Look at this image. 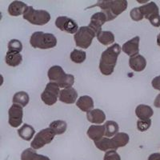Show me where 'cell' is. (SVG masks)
<instances>
[{"mask_svg":"<svg viewBox=\"0 0 160 160\" xmlns=\"http://www.w3.org/2000/svg\"><path fill=\"white\" fill-rule=\"evenodd\" d=\"M121 50L122 48L119 44L115 43L102 53L99 62V70L102 75L108 76L114 72Z\"/></svg>","mask_w":160,"mask_h":160,"instance_id":"obj_1","label":"cell"},{"mask_svg":"<svg viewBox=\"0 0 160 160\" xmlns=\"http://www.w3.org/2000/svg\"><path fill=\"white\" fill-rule=\"evenodd\" d=\"M98 7L108 18V21H111L121 15L128 8L127 0H100L91 8Z\"/></svg>","mask_w":160,"mask_h":160,"instance_id":"obj_2","label":"cell"},{"mask_svg":"<svg viewBox=\"0 0 160 160\" xmlns=\"http://www.w3.org/2000/svg\"><path fill=\"white\" fill-rule=\"evenodd\" d=\"M30 44L32 48L48 50L55 48L57 45V38L51 33L36 31L33 33L30 38Z\"/></svg>","mask_w":160,"mask_h":160,"instance_id":"obj_3","label":"cell"},{"mask_svg":"<svg viewBox=\"0 0 160 160\" xmlns=\"http://www.w3.org/2000/svg\"><path fill=\"white\" fill-rule=\"evenodd\" d=\"M23 18L33 25L43 26L49 22L51 15L48 11L44 10H35L31 6H28V9L23 14Z\"/></svg>","mask_w":160,"mask_h":160,"instance_id":"obj_4","label":"cell"},{"mask_svg":"<svg viewBox=\"0 0 160 160\" xmlns=\"http://www.w3.org/2000/svg\"><path fill=\"white\" fill-rule=\"evenodd\" d=\"M95 37H97L95 33L89 27H81L76 34L74 35L75 45L80 48L88 49L92 43Z\"/></svg>","mask_w":160,"mask_h":160,"instance_id":"obj_5","label":"cell"},{"mask_svg":"<svg viewBox=\"0 0 160 160\" xmlns=\"http://www.w3.org/2000/svg\"><path fill=\"white\" fill-rule=\"evenodd\" d=\"M55 133L51 128H45L39 131V132L35 135L34 139L31 143V148L35 150L40 149L43 148L44 146L47 144H49L52 142L55 136Z\"/></svg>","mask_w":160,"mask_h":160,"instance_id":"obj_6","label":"cell"},{"mask_svg":"<svg viewBox=\"0 0 160 160\" xmlns=\"http://www.w3.org/2000/svg\"><path fill=\"white\" fill-rule=\"evenodd\" d=\"M59 88L56 82H48L44 91L41 94V99L42 102L48 106H52L56 103L58 96H59Z\"/></svg>","mask_w":160,"mask_h":160,"instance_id":"obj_7","label":"cell"},{"mask_svg":"<svg viewBox=\"0 0 160 160\" xmlns=\"http://www.w3.org/2000/svg\"><path fill=\"white\" fill-rule=\"evenodd\" d=\"M56 28L69 34H76L78 31V26L75 20L67 16H59L55 20Z\"/></svg>","mask_w":160,"mask_h":160,"instance_id":"obj_8","label":"cell"},{"mask_svg":"<svg viewBox=\"0 0 160 160\" xmlns=\"http://www.w3.org/2000/svg\"><path fill=\"white\" fill-rule=\"evenodd\" d=\"M18 104H12L8 111V122L12 128H18L22 122L23 109Z\"/></svg>","mask_w":160,"mask_h":160,"instance_id":"obj_9","label":"cell"},{"mask_svg":"<svg viewBox=\"0 0 160 160\" xmlns=\"http://www.w3.org/2000/svg\"><path fill=\"white\" fill-rule=\"evenodd\" d=\"M106 22H108V18H107L105 14L102 11L96 12L91 16V21H90L88 27L95 33L96 36H98L100 33L102 31V26Z\"/></svg>","mask_w":160,"mask_h":160,"instance_id":"obj_10","label":"cell"},{"mask_svg":"<svg viewBox=\"0 0 160 160\" xmlns=\"http://www.w3.org/2000/svg\"><path fill=\"white\" fill-rule=\"evenodd\" d=\"M139 36H135L122 45V51L130 57L136 56L139 53Z\"/></svg>","mask_w":160,"mask_h":160,"instance_id":"obj_11","label":"cell"},{"mask_svg":"<svg viewBox=\"0 0 160 160\" xmlns=\"http://www.w3.org/2000/svg\"><path fill=\"white\" fill-rule=\"evenodd\" d=\"M78 98V92L76 90L73 88H66L60 91L58 100L60 102L67 104H73L76 102Z\"/></svg>","mask_w":160,"mask_h":160,"instance_id":"obj_12","label":"cell"},{"mask_svg":"<svg viewBox=\"0 0 160 160\" xmlns=\"http://www.w3.org/2000/svg\"><path fill=\"white\" fill-rule=\"evenodd\" d=\"M139 10L142 14L143 17L147 19L150 20L155 16L159 15V9L157 4L154 2H151L148 4L139 7Z\"/></svg>","mask_w":160,"mask_h":160,"instance_id":"obj_13","label":"cell"},{"mask_svg":"<svg viewBox=\"0 0 160 160\" xmlns=\"http://www.w3.org/2000/svg\"><path fill=\"white\" fill-rule=\"evenodd\" d=\"M129 66L134 71L140 72V71H142L145 70L146 67H147V60L141 55H138L134 57H130Z\"/></svg>","mask_w":160,"mask_h":160,"instance_id":"obj_14","label":"cell"},{"mask_svg":"<svg viewBox=\"0 0 160 160\" xmlns=\"http://www.w3.org/2000/svg\"><path fill=\"white\" fill-rule=\"evenodd\" d=\"M28 6L22 1H13L8 7V13L11 16L17 17L23 15Z\"/></svg>","mask_w":160,"mask_h":160,"instance_id":"obj_15","label":"cell"},{"mask_svg":"<svg viewBox=\"0 0 160 160\" xmlns=\"http://www.w3.org/2000/svg\"><path fill=\"white\" fill-rule=\"evenodd\" d=\"M66 74L64 72L63 69H62L60 66L55 65L53 66L48 70V76L49 78V79L51 80V82H60L61 80H62L64 78V77L66 76Z\"/></svg>","mask_w":160,"mask_h":160,"instance_id":"obj_16","label":"cell"},{"mask_svg":"<svg viewBox=\"0 0 160 160\" xmlns=\"http://www.w3.org/2000/svg\"><path fill=\"white\" fill-rule=\"evenodd\" d=\"M88 136L94 142L98 141L105 135V128L102 125H92L88 130Z\"/></svg>","mask_w":160,"mask_h":160,"instance_id":"obj_17","label":"cell"},{"mask_svg":"<svg viewBox=\"0 0 160 160\" xmlns=\"http://www.w3.org/2000/svg\"><path fill=\"white\" fill-rule=\"evenodd\" d=\"M76 106L83 112H89L94 110V100L88 95H83L78 98L77 100Z\"/></svg>","mask_w":160,"mask_h":160,"instance_id":"obj_18","label":"cell"},{"mask_svg":"<svg viewBox=\"0 0 160 160\" xmlns=\"http://www.w3.org/2000/svg\"><path fill=\"white\" fill-rule=\"evenodd\" d=\"M87 118L91 123L102 124L106 120V115L102 110L94 109L87 113Z\"/></svg>","mask_w":160,"mask_h":160,"instance_id":"obj_19","label":"cell"},{"mask_svg":"<svg viewBox=\"0 0 160 160\" xmlns=\"http://www.w3.org/2000/svg\"><path fill=\"white\" fill-rule=\"evenodd\" d=\"M135 115L141 120L150 119L154 115V111L150 106L140 104L135 108Z\"/></svg>","mask_w":160,"mask_h":160,"instance_id":"obj_20","label":"cell"},{"mask_svg":"<svg viewBox=\"0 0 160 160\" xmlns=\"http://www.w3.org/2000/svg\"><path fill=\"white\" fill-rule=\"evenodd\" d=\"M21 160H51L49 157L39 155L33 148L24 150L21 154Z\"/></svg>","mask_w":160,"mask_h":160,"instance_id":"obj_21","label":"cell"},{"mask_svg":"<svg viewBox=\"0 0 160 160\" xmlns=\"http://www.w3.org/2000/svg\"><path fill=\"white\" fill-rule=\"evenodd\" d=\"M6 63L11 68H15L21 64L22 61V55L20 53L15 52V51H8L6 55Z\"/></svg>","mask_w":160,"mask_h":160,"instance_id":"obj_22","label":"cell"},{"mask_svg":"<svg viewBox=\"0 0 160 160\" xmlns=\"http://www.w3.org/2000/svg\"><path fill=\"white\" fill-rule=\"evenodd\" d=\"M35 134V128L29 124L25 123L18 130V135L26 141H31Z\"/></svg>","mask_w":160,"mask_h":160,"instance_id":"obj_23","label":"cell"},{"mask_svg":"<svg viewBox=\"0 0 160 160\" xmlns=\"http://www.w3.org/2000/svg\"><path fill=\"white\" fill-rule=\"evenodd\" d=\"M111 139H112L115 151H117L118 148H123V147L128 145L130 141V137L127 133L119 132L113 137Z\"/></svg>","mask_w":160,"mask_h":160,"instance_id":"obj_24","label":"cell"},{"mask_svg":"<svg viewBox=\"0 0 160 160\" xmlns=\"http://www.w3.org/2000/svg\"><path fill=\"white\" fill-rule=\"evenodd\" d=\"M30 97L28 93L25 91H18L14 95L12 98L13 104H18L22 108H25L26 106L29 103Z\"/></svg>","mask_w":160,"mask_h":160,"instance_id":"obj_25","label":"cell"},{"mask_svg":"<svg viewBox=\"0 0 160 160\" xmlns=\"http://www.w3.org/2000/svg\"><path fill=\"white\" fill-rule=\"evenodd\" d=\"M95 145L98 150L102 151H108L114 150L115 151V148L113 144L112 139L109 138H102L98 141H95Z\"/></svg>","mask_w":160,"mask_h":160,"instance_id":"obj_26","label":"cell"},{"mask_svg":"<svg viewBox=\"0 0 160 160\" xmlns=\"http://www.w3.org/2000/svg\"><path fill=\"white\" fill-rule=\"evenodd\" d=\"M97 39L101 44L104 46H108L115 42V35L111 31H102L97 36Z\"/></svg>","mask_w":160,"mask_h":160,"instance_id":"obj_27","label":"cell"},{"mask_svg":"<svg viewBox=\"0 0 160 160\" xmlns=\"http://www.w3.org/2000/svg\"><path fill=\"white\" fill-rule=\"evenodd\" d=\"M49 128L54 131L55 135H59L66 132L68 128V124L63 120H55L50 123Z\"/></svg>","mask_w":160,"mask_h":160,"instance_id":"obj_28","label":"cell"},{"mask_svg":"<svg viewBox=\"0 0 160 160\" xmlns=\"http://www.w3.org/2000/svg\"><path fill=\"white\" fill-rule=\"evenodd\" d=\"M105 128V136L108 138L114 137L118 133L119 127L118 124L115 121H108L104 124Z\"/></svg>","mask_w":160,"mask_h":160,"instance_id":"obj_29","label":"cell"},{"mask_svg":"<svg viewBox=\"0 0 160 160\" xmlns=\"http://www.w3.org/2000/svg\"><path fill=\"white\" fill-rule=\"evenodd\" d=\"M86 58H87V53L82 50H73L70 55V58L75 63H82L85 61Z\"/></svg>","mask_w":160,"mask_h":160,"instance_id":"obj_30","label":"cell"},{"mask_svg":"<svg viewBox=\"0 0 160 160\" xmlns=\"http://www.w3.org/2000/svg\"><path fill=\"white\" fill-rule=\"evenodd\" d=\"M74 82H75V77H74V75L67 74L63 79L61 80L60 82H56V83L58 84L60 88L66 89V88H72V86L74 85Z\"/></svg>","mask_w":160,"mask_h":160,"instance_id":"obj_31","label":"cell"},{"mask_svg":"<svg viewBox=\"0 0 160 160\" xmlns=\"http://www.w3.org/2000/svg\"><path fill=\"white\" fill-rule=\"evenodd\" d=\"M8 51H15L20 53L22 50V44L18 39H11L8 42Z\"/></svg>","mask_w":160,"mask_h":160,"instance_id":"obj_32","label":"cell"},{"mask_svg":"<svg viewBox=\"0 0 160 160\" xmlns=\"http://www.w3.org/2000/svg\"><path fill=\"white\" fill-rule=\"evenodd\" d=\"M151 126V119H146V120H138L137 122V128L139 131H148Z\"/></svg>","mask_w":160,"mask_h":160,"instance_id":"obj_33","label":"cell"},{"mask_svg":"<svg viewBox=\"0 0 160 160\" xmlns=\"http://www.w3.org/2000/svg\"><path fill=\"white\" fill-rule=\"evenodd\" d=\"M130 16H131V19L135 21V22H138V21H141L142 18H144L142 14L140 11L139 8H133L132 10L130 12Z\"/></svg>","mask_w":160,"mask_h":160,"instance_id":"obj_34","label":"cell"},{"mask_svg":"<svg viewBox=\"0 0 160 160\" xmlns=\"http://www.w3.org/2000/svg\"><path fill=\"white\" fill-rule=\"evenodd\" d=\"M103 160H121V157L116 151L111 150L105 153Z\"/></svg>","mask_w":160,"mask_h":160,"instance_id":"obj_35","label":"cell"},{"mask_svg":"<svg viewBox=\"0 0 160 160\" xmlns=\"http://www.w3.org/2000/svg\"><path fill=\"white\" fill-rule=\"evenodd\" d=\"M151 85H152L154 89L158 90V91H160V75L153 78L152 82H151Z\"/></svg>","mask_w":160,"mask_h":160,"instance_id":"obj_36","label":"cell"},{"mask_svg":"<svg viewBox=\"0 0 160 160\" xmlns=\"http://www.w3.org/2000/svg\"><path fill=\"white\" fill-rule=\"evenodd\" d=\"M148 160H160V153H154L148 157Z\"/></svg>","mask_w":160,"mask_h":160,"instance_id":"obj_37","label":"cell"},{"mask_svg":"<svg viewBox=\"0 0 160 160\" xmlns=\"http://www.w3.org/2000/svg\"><path fill=\"white\" fill-rule=\"evenodd\" d=\"M154 106L157 108H160V94H158L154 101Z\"/></svg>","mask_w":160,"mask_h":160,"instance_id":"obj_38","label":"cell"},{"mask_svg":"<svg viewBox=\"0 0 160 160\" xmlns=\"http://www.w3.org/2000/svg\"><path fill=\"white\" fill-rule=\"evenodd\" d=\"M157 45L158 47H160V33L158 35V36H157Z\"/></svg>","mask_w":160,"mask_h":160,"instance_id":"obj_39","label":"cell"}]
</instances>
